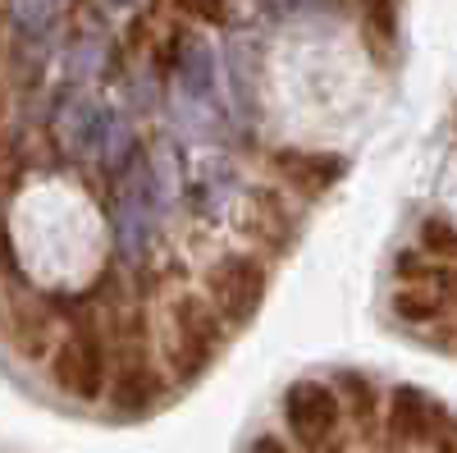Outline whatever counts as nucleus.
Returning a JSON list of instances; mask_svg holds the SVG:
<instances>
[{
  "mask_svg": "<svg viewBox=\"0 0 457 453\" xmlns=\"http://www.w3.org/2000/svg\"><path fill=\"white\" fill-rule=\"evenodd\" d=\"M211 307L224 312L228 321H252L261 312V298H265V271L261 261L252 256H224L211 266Z\"/></svg>",
  "mask_w": 457,
  "mask_h": 453,
  "instance_id": "nucleus-1",
  "label": "nucleus"
},
{
  "mask_svg": "<svg viewBox=\"0 0 457 453\" xmlns=\"http://www.w3.org/2000/svg\"><path fill=\"white\" fill-rule=\"evenodd\" d=\"M55 385L73 398H96L105 390V353H101V339L92 330H79L73 339H64L55 362H51Z\"/></svg>",
  "mask_w": 457,
  "mask_h": 453,
  "instance_id": "nucleus-2",
  "label": "nucleus"
},
{
  "mask_svg": "<svg viewBox=\"0 0 457 453\" xmlns=\"http://www.w3.org/2000/svg\"><path fill=\"white\" fill-rule=\"evenodd\" d=\"M338 394L316 385V381H297L284 398V417H288V431L302 440V444H325L338 426Z\"/></svg>",
  "mask_w": 457,
  "mask_h": 453,
  "instance_id": "nucleus-3",
  "label": "nucleus"
},
{
  "mask_svg": "<svg viewBox=\"0 0 457 453\" xmlns=\"http://www.w3.org/2000/svg\"><path fill=\"white\" fill-rule=\"evenodd\" d=\"M174 321H179V371L193 375L211 362V353L220 348V312L211 307L206 298H183L174 307Z\"/></svg>",
  "mask_w": 457,
  "mask_h": 453,
  "instance_id": "nucleus-4",
  "label": "nucleus"
},
{
  "mask_svg": "<svg viewBox=\"0 0 457 453\" xmlns=\"http://www.w3.org/2000/svg\"><path fill=\"white\" fill-rule=\"evenodd\" d=\"M275 170H279L293 188H302L307 197L325 193V188L343 174V165H338L334 156H320V151H279V156H275Z\"/></svg>",
  "mask_w": 457,
  "mask_h": 453,
  "instance_id": "nucleus-5",
  "label": "nucleus"
},
{
  "mask_svg": "<svg viewBox=\"0 0 457 453\" xmlns=\"http://www.w3.org/2000/svg\"><path fill=\"white\" fill-rule=\"evenodd\" d=\"M110 403L120 412H146L151 403H156V381H151V366L142 357H129L120 371H114Z\"/></svg>",
  "mask_w": 457,
  "mask_h": 453,
  "instance_id": "nucleus-6",
  "label": "nucleus"
},
{
  "mask_svg": "<svg viewBox=\"0 0 457 453\" xmlns=\"http://www.w3.org/2000/svg\"><path fill=\"white\" fill-rule=\"evenodd\" d=\"M46 334H51V321L42 307H28V302H19V307L10 312V339L14 348L23 357H42L46 353Z\"/></svg>",
  "mask_w": 457,
  "mask_h": 453,
  "instance_id": "nucleus-7",
  "label": "nucleus"
},
{
  "mask_svg": "<svg viewBox=\"0 0 457 453\" xmlns=\"http://www.w3.org/2000/svg\"><path fill=\"white\" fill-rule=\"evenodd\" d=\"M394 435H407V440H426L430 435V407L416 390H398L394 394V417H389Z\"/></svg>",
  "mask_w": 457,
  "mask_h": 453,
  "instance_id": "nucleus-8",
  "label": "nucleus"
},
{
  "mask_svg": "<svg viewBox=\"0 0 457 453\" xmlns=\"http://www.w3.org/2000/svg\"><path fill=\"white\" fill-rule=\"evenodd\" d=\"M361 19H366V32L379 37L385 46L398 37V5L394 0H361Z\"/></svg>",
  "mask_w": 457,
  "mask_h": 453,
  "instance_id": "nucleus-9",
  "label": "nucleus"
},
{
  "mask_svg": "<svg viewBox=\"0 0 457 453\" xmlns=\"http://www.w3.org/2000/svg\"><path fill=\"white\" fill-rule=\"evenodd\" d=\"M398 316L403 321H435L439 316V302H430L426 293H403L398 298Z\"/></svg>",
  "mask_w": 457,
  "mask_h": 453,
  "instance_id": "nucleus-10",
  "label": "nucleus"
},
{
  "mask_svg": "<svg viewBox=\"0 0 457 453\" xmlns=\"http://www.w3.org/2000/svg\"><path fill=\"white\" fill-rule=\"evenodd\" d=\"M183 5H187V14H197L206 23H224L228 19V0H183Z\"/></svg>",
  "mask_w": 457,
  "mask_h": 453,
  "instance_id": "nucleus-11",
  "label": "nucleus"
},
{
  "mask_svg": "<svg viewBox=\"0 0 457 453\" xmlns=\"http://www.w3.org/2000/svg\"><path fill=\"white\" fill-rule=\"evenodd\" d=\"M426 243L439 247V252H444V247L453 252V247H457V234H453V230H439V224H426Z\"/></svg>",
  "mask_w": 457,
  "mask_h": 453,
  "instance_id": "nucleus-12",
  "label": "nucleus"
},
{
  "mask_svg": "<svg viewBox=\"0 0 457 453\" xmlns=\"http://www.w3.org/2000/svg\"><path fill=\"white\" fill-rule=\"evenodd\" d=\"M252 453H288V444H284V440H275V435H261V440L252 444Z\"/></svg>",
  "mask_w": 457,
  "mask_h": 453,
  "instance_id": "nucleus-13",
  "label": "nucleus"
}]
</instances>
